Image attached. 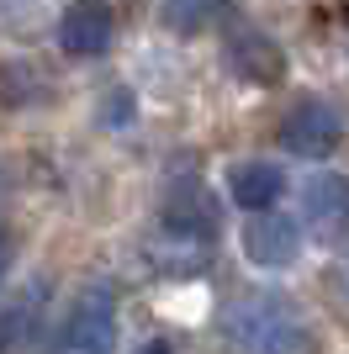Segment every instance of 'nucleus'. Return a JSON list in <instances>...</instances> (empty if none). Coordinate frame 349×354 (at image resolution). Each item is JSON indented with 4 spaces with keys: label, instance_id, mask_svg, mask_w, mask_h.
<instances>
[{
    "label": "nucleus",
    "instance_id": "nucleus-1",
    "mask_svg": "<svg viewBox=\"0 0 349 354\" xmlns=\"http://www.w3.org/2000/svg\"><path fill=\"white\" fill-rule=\"evenodd\" d=\"M222 328L228 339L244 354H312V328L291 301L280 296H238L222 312Z\"/></svg>",
    "mask_w": 349,
    "mask_h": 354
},
{
    "label": "nucleus",
    "instance_id": "nucleus-2",
    "mask_svg": "<svg viewBox=\"0 0 349 354\" xmlns=\"http://www.w3.org/2000/svg\"><path fill=\"white\" fill-rule=\"evenodd\" d=\"M116 349V301L111 291H85L53 333V354H111Z\"/></svg>",
    "mask_w": 349,
    "mask_h": 354
},
{
    "label": "nucleus",
    "instance_id": "nucleus-3",
    "mask_svg": "<svg viewBox=\"0 0 349 354\" xmlns=\"http://www.w3.org/2000/svg\"><path fill=\"white\" fill-rule=\"evenodd\" d=\"M244 254L265 270H286L296 254H302V222L286 217V212H254L244 227Z\"/></svg>",
    "mask_w": 349,
    "mask_h": 354
},
{
    "label": "nucleus",
    "instance_id": "nucleus-4",
    "mask_svg": "<svg viewBox=\"0 0 349 354\" xmlns=\"http://www.w3.org/2000/svg\"><path fill=\"white\" fill-rule=\"evenodd\" d=\"M280 138H286V148L296 153V159H328V153L339 148V138H344V122H339L334 106L307 101V106H296V111L286 117Z\"/></svg>",
    "mask_w": 349,
    "mask_h": 354
},
{
    "label": "nucleus",
    "instance_id": "nucleus-5",
    "mask_svg": "<svg viewBox=\"0 0 349 354\" xmlns=\"http://www.w3.org/2000/svg\"><path fill=\"white\" fill-rule=\"evenodd\" d=\"M111 32H116V21H111L106 0H74L69 11L58 16V43L69 53H106Z\"/></svg>",
    "mask_w": 349,
    "mask_h": 354
},
{
    "label": "nucleus",
    "instance_id": "nucleus-6",
    "mask_svg": "<svg viewBox=\"0 0 349 354\" xmlns=\"http://www.w3.org/2000/svg\"><path fill=\"white\" fill-rule=\"evenodd\" d=\"M302 217L312 233H334L339 222H349V180L334 169H312L302 180Z\"/></svg>",
    "mask_w": 349,
    "mask_h": 354
},
{
    "label": "nucleus",
    "instance_id": "nucleus-7",
    "mask_svg": "<svg viewBox=\"0 0 349 354\" xmlns=\"http://www.w3.org/2000/svg\"><path fill=\"white\" fill-rule=\"evenodd\" d=\"M280 191H286V169H276V164H238L228 180V196L244 212H270Z\"/></svg>",
    "mask_w": 349,
    "mask_h": 354
},
{
    "label": "nucleus",
    "instance_id": "nucleus-8",
    "mask_svg": "<svg viewBox=\"0 0 349 354\" xmlns=\"http://www.w3.org/2000/svg\"><path fill=\"white\" fill-rule=\"evenodd\" d=\"M228 59L249 85H270V80L286 74V59H280V48L270 43V37H238V43L228 48Z\"/></svg>",
    "mask_w": 349,
    "mask_h": 354
},
{
    "label": "nucleus",
    "instance_id": "nucleus-9",
    "mask_svg": "<svg viewBox=\"0 0 349 354\" xmlns=\"http://www.w3.org/2000/svg\"><path fill=\"white\" fill-rule=\"evenodd\" d=\"M37 312H43V286H27L11 307L0 312V354H11V349H21V344H27L32 323H37Z\"/></svg>",
    "mask_w": 349,
    "mask_h": 354
},
{
    "label": "nucleus",
    "instance_id": "nucleus-10",
    "mask_svg": "<svg viewBox=\"0 0 349 354\" xmlns=\"http://www.w3.org/2000/svg\"><path fill=\"white\" fill-rule=\"evenodd\" d=\"M212 11H217V0H170V6H164V21L180 27V32H196V27L212 21Z\"/></svg>",
    "mask_w": 349,
    "mask_h": 354
},
{
    "label": "nucleus",
    "instance_id": "nucleus-11",
    "mask_svg": "<svg viewBox=\"0 0 349 354\" xmlns=\"http://www.w3.org/2000/svg\"><path fill=\"white\" fill-rule=\"evenodd\" d=\"M6 265H11V233L0 227V281H6Z\"/></svg>",
    "mask_w": 349,
    "mask_h": 354
}]
</instances>
